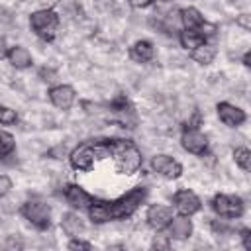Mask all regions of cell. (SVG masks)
Listing matches in <instances>:
<instances>
[{
  "label": "cell",
  "instance_id": "cell-1",
  "mask_svg": "<svg viewBox=\"0 0 251 251\" xmlns=\"http://www.w3.org/2000/svg\"><path fill=\"white\" fill-rule=\"evenodd\" d=\"M94 159H110L122 175H133L141 169L143 157L131 139H90Z\"/></svg>",
  "mask_w": 251,
  "mask_h": 251
},
{
  "label": "cell",
  "instance_id": "cell-2",
  "mask_svg": "<svg viewBox=\"0 0 251 251\" xmlns=\"http://www.w3.org/2000/svg\"><path fill=\"white\" fill-rule=\"evenodd\" d=\"M147 198V188L145 186H135L129 192L122 194L120 198L110 202V216L112 220H126L135 214V210L145 202Z\"/></svg>",
  "mask_w": 251,
  "mask_h": 251
},
{
  "label": "cell",
  "instance_id": "cell-3",
  "mask_svg": "<svg viewBox=\"0 0 251 251\" xmlns=\"http://www.w3.org/2000/svg\"><path fill=\"white\" fill-rule=\"evenodd\" d=\"M29 25L33 33L43 41H53L59 27V14L53 8H41L35 10L29 16Z\"/></svg>",
  "mask_w": 251,
  "mask_h": 251
},
{
  "label": "cell",
  "instance_id": "cell-4",
  "mask_svg": "<svg viewBox=\"0 0 251 251\" xmlns=\"http://www.w3.org/2000/svg\"><path fill=\"white\" fill-rule=\"evenodd\" d=\"M22 216L39 231L51 226V208L41 200H27L22 206Z\"/></svg>",
  "mask_w": 251,
  "mask_h": 251
},
{
  "label": "cell",
  "instance_id": "cell-5",
  "mask_svg": "<svg viewBox=\"0 0 251 251\" xmlns=\"http://www.w3.org/2000/svg\"><path fill=\"white\" fill-rule=\"evenodd\" d=\"M212 210L222 218H239L243 214V200L237 194L218 192L212 198Z\"/></svg>",
  "mask_w": 251,
  "mask_h": 251
},
{
  "label": "cell",
  "instance_id": "cell-6",
  "mask_svg": "<svg viewBox=\"0 0 251 251\" xmlns=\"http://www.w3.org/2000/svg\"><path fill=\"white\" fill-rule=\"evenodd\" d=\"M180 145L192 155H206L208 153V137L200 131V127H182Z\"/></svg>",
  "mask_w": 251,
  "mask_h": 251
},
{
  "label": "cell",
  "instance_id": "cell-7",
  "mask_svg": "<svg viewBox=\"0 0 251 251\" xmlns=\"http://www.w3.org/2000/svg\"><path fill=\"white\" fill-rule=\"evenodd\" d=\"M173 206H175V210H176L178 214L190 218L192 214L200 212L202 200L198 198L196 192H192V190H188V188H182V190L175 192V196H173Z\"/></svg>",
  "mask_w": 251,
  "mask_h": 251
},
{
  "label": "cell",
  "instance_id": "cell-8",
  "mask_svg": "<svg viewBox=\"0 0 251 251\" xmlns=\"http://www.w3.org/2000/svg\"><path fill=\"white\" fill-rule=\"evenodd\" d=\"M151 169H153V173H157V175H161L169 180H175L182 175V165L176 159H173L171 155H165V153L155 155L151 159Z\"/></svg>",
  "mask_w": 251,
  "mask_h": 251
},
{
  "label": "cell",
  "instance_id": "cell-9",
  "mask_svg": "<svg viewBox=\"0 0 251 251\" xmlns=\"http://www.w3.org/2000/svg\"><path fill=\"white\" fill-rule=\"evenodd\" d=\"M69 163L75 171H92V167L96 165V159H94V151H92L90 141L76 145L69 155Z\"/></svg>",
  "mask_w": 251,
  "mask_h": 251
},
{
  "label": "cell",
  "instance_id": "cell-10",
  "mask_svg": "<svg viewBox=\"0 0 251 251\" xmlns=\"http://www.w3.org/2000/svg\"><path fill=\"white\" fill-rule=\"evenodd\" d=\"M216 112H218L220 122L226 124L227 127H237V126H241L247 120V114L239 106H233L229 102H218Z\"/></svg>",
  "mask_w": 251,
  "mask_h": 251
},
{
  "label": "cell",
  "instance_id": "cell-11",
  "mask_svg": "<svg viewBox=\"0 0 251 251\" xmlns=\"http://www.w3.org/2000/svg\"><path fill=\"white\" fill-rule=\"evenodd\" d=\"M171 218H173V210H171L169 206H165V204H151V206L147 208V214H145L147 224H149L153 229H157V231L165 229V227L169 226Z\"/></svg>",
  "mask_w": 251,
  "mask_h": 251
},
{
  "label": "cell",
  "instance_id": "cell-12",
  "mask_svg": "<svg viewBox=\"0 0 251 251\" xmlns=\"http://www.w3.org/2000/svg\"><path fill=\"white\" fill-rule=\"evenodd\" d=\"M75 98H76L75 88L69 84H57V86L49 88V100L59 110H69L75 104Z\"/></svg>",
  "mask_w": 251,
  "mask_h": 251
},
{
  "label": "cell",
  "instance_id": "cell-13",
  "mask_svg": "<svg viewBox=\"0 0 251 251\" xmlns=\"http://www.w3.org/2000/svg\"><path fill=\"white\" fill-rule=\"evenodd\" d=\"M65 200H67L73 208L86 210V208L92 204L94 196H92L90 192H86L80 184H67V186H65Z\"/></svg>",
  "mask_w": 251,
  "mask_h": 251
},
{
  "label": "cell",
  "instance_id": "cell-14",
  "mask_svg": "<svg viewBox=\"0 0 251 251\" xmlns=\"http://www.w3.org/2000/svg\"><path fill=\"white\" fill-rule=\"evenodd\" d=\"M167 229H169V235L175 239H188L192 235V222L188 220V216L178 214L171 218Z\"/></svg>",
  "mask_w": 251,
  "mask_h": 251
},
{
  "label": "cell",
  "instance_id": "cell-15",
  "mask_svg": "<svg viewBox=\"0 0 251 251\" xmlns=\"http://www.w3.org/2000/svg\"><path fill=\"white\" fill-rule=\"evenodd\" d=\"M129 57L135 63H149L155 57V47L149 39H139L129 47Z\"/></svg>",
  "mask_w": 251,
  "mask_h": 251
},
{
  "label": "cell",
  "instance_id": "cell-16",
  "mask_svg": "<svg viewBox=\"0 0 251 251\" xmlns=\"http://www.w3.org/2000/svg\"><path fill=\"white\" fill-rule=\"evenodd\" d=\"M6 57H8V61H10V65H12L14 69H27V67L33 63L31 53H29L25 47H22V45L10 47Z\"/></svg>",
  "mask_w": 251,
  "mask_h": 251
},
{
  "label": "cell",
  "instance_id": "cell-17",
  "mask_svg": "<svg viewBox=\"0 0 251 251\" xmlns=\"http://www.w3.org/2000/svg\"><path fill=\"white\" fill-rule=\"evenodd\" d=\"M86 212H88V218L94 222V224H106V222H110L112 220V216H110V202H106V200H92V204L86 208Z\"/></svg>",
  "mask_w": 251,
  "mask_h": 251
},
{
  "label": "cell",
  "instance_id": "cell-18",
  "mask_svg": "<svg viewBox=\"0 0 251 251\" xmlns=\"http://www.w3.org/2000/svg\"><path fill=\"white\" fill-rule=\"evenodd\" d=\"M190 57H192V61H196L198 65H210V63L214 61V57H216V47H214L212 43L204 41V43H200L198 47L190 49Z\"/></svg>",
  "mask_w": 251,
  "mask_h": 251
},
{
  "label": "cell",
  "instance_id": "cell-19",
  "mask_svg": "<svg viewBox=\"0 0 251 251\" xmlns=\"http://www.w3.org/2000/svg\"><path fill=\"white\" fill-rule=\"evenodd\" d=\"M178 14H180V22H182V27L184 29H198L204 24V16L196 8H192V6L180 8Z\"/></svg>",
  "mask_w": 251,
  "mask_h": 251
},
{
  "label": "cell",
  "instance_id": "cell-20",
  "mask_svg": "<svg viewBox=\"0 0 251 251\" xmlns=\"http://www.w3.org/2000/svg\"><path fill=\"white\" fill-rule=\"evenodd\" d=\"M61 227H63V231H65L67 235H71V237H76V235L84 229L80 218H78L76 214H73V212L63 214V218H61Z\"/></svg>",
  "mask_w": 251,
  "mask_h": 251
},
{
  "label": "cell",
  "instance_id": "cell-21",
  "mask_svg": "<svg viewBox=\"0 0 251 251\" xmlns=\"http://www.w3.org/2000/svg\"><path fill=\"white\" fill-rule=\"evenodd\" d=\"M178 41H180V45H182L184 49H194V47H198L200 43H204L206 37H204L198 29H182V31L178 33Z\"/></svg>",
  "mask_w": 251,
  "mask_h": 251
},
{
  "label": "cell",
  "instance_id": "cell-22",
  "mask_svg": "<svg viewBox=\"0 0 251 251\" xmlns=\"http://www.w3.org/2000/svg\"><path fill=\"white\" fill-rule=\"evenodd\" d=\"M233 159H235V165L239 169H243L245 173L251 169V151L247 147H235L233 149Z\"/></svg>",
  "mask_w": 251,
  "mask_h": 251
},
{
  "label": "cell",
  "instance_id": "cell-23",
  "mask_svg": "<svg viewBox=\"0 0 251 251\" xmlns=\"http://www.w3.org/2000/svg\"><path fill=\"white\" fill-rule=\"evenodd\" d=\"M14 149H16L14 135L8 133V131H2V129H0V157H8V155H12Z\"/></svg>",
  "mask_w": 251,
  "mask_h": 251
},
{
  "label": "cell",
  "instance_id": "cell-24",
  "mask_svg": "<svg viewBox=\"0 0 251 251\" xmlns=\"http://www.w3.org/2000/svg\"><path fill=\"white\" fill-rule=\"evenodd\" d=\"M16 122H18L16 110H12L10 106L0 104V124H2V126H14Z\"/></svg>",
  "mask_w": 251,
  "mask_h": 251
},
{
  "label": "cell",
  "instance_id": "cell-25",
  "mask_svg": "<svg viewBox=\"0 0 251 251\" xmlns=\"http://www.w3.org/2000/svg\"><path fill=\"white\" fill-rule=\"evenodd\" d=\"M67 247L71 249V251H90L92 249V243L90 241H84V239H78V235L76 237H73L69 243H67Z\"/></svg>",
  "mask_w": 251,
  "mask_h": 251
},
{
  "label": "cell",
  "instance_id": "cell-26",
  "mask_svg": "<svg viewBox=\"0 0 251 251\" xmlns=\"http://www.w3.org/2000/svg\"><path fill=\"white\" fill-rule=\"evenodd\" d=\"M12 188H14V182H12V178H10L8 175H0V198L8 196Z\"/></svg>",
  "mask_w": 251,
  "mask_h": 251
},
{
  "label": "cell",
  "instance_id": "cell-27",
  "mask_svg": "<svg viewBox=\"0 0 251 251\" xmlns=\"http://www.w3.org/2000/svg\"><path fill=\"white\" fill-rule=\"evenodd\" d=\"M110 106H112V110H116V112H126V108H127L129 104H127V98H126L124 94H120V96H116V98L112 100Z\"/></svg>",
  "mask_w": 251,
  "mask_h": 251
},
{
  "label": "cell",
  "instance_id": "cell-28",
  "mask_svg": "<svg viewBox=\"0 0 251 251\" xmlns=\"http://www.w3.org/2000/svg\"><path fill=\"white\" fill-rule=\"evenodd\" d=\"M235 22H237V25H241L243 29H251V16H249V14H239Z\"/></svg>",
  "mask_w": 251,
  "mask_h": 251
},
{
  "label": "cell",
  "instance_id": "cell-29",
  "mask_svg": "<svg viewBox=\"0 0 251 251\" xmlns=\"http://www.w3.org/2000/svg\"><path fill=\"white\" fill-rule=\"evenodd\" d=\"M241 241H243V247L247 251H251V229L249 227H243L241 229Z\"/></svg>",
  "mask_w": 251,
  "mask_h": 251
},
{
  "label": "cell",
  "instance_id": "cell-30",
  "mask_svg": "<svg viewBox=\"0 0 251 251\" xmlns=\"http://www.w3.org/2000/svg\"><path fill=\"white\" fill-rule=\"evenodd\" d=\"M200 124H202V116L200 112H194V116L184 124V127H200Z\"/></svg>",
  "mask_w": 251,
  "mask_h": 251
},
{
  "label": "cell",
  "instance_id": "cell-31",
  "mask_svg": "<svg viewBox=\"0 0 251 251\" xmlns=\"http://www.w3.org/2000/svg\"><path fill=\"white\" fill-rule=\"evenodd\" d=\"M133 8H147V6H151L153 4V0H127Z\"/></svg>",
  "mask_w": 251,
  "mask_h": 251
},
{
  "label": "cell",
  "instance_id": "cell-32",
  "mask_svg": "<svg viewBox=\"0 0 251 251\" xmlns=\"http://www.w3.org/2000/svg\"><path fill=\"white\" fill-rule=\"evenodd\" d=\"M153 247H157V249H167V247H169V241L159 237V239H155V241H153Z\"/></svg>",
  "mask_w": 251,
  "mask_h": 251
},
{
  "label": "cell",
  "instance_id": "cell-33",
  "mask_svg": "<svg viewBox=\"0 0 251 251\" xmlns=\"http://www.w3.org/2000/svg\"><path fill=\"white\" fill-rule=\"evenodd\" d=\"M8 55V45H6V39L0 37V59H4Z\"/></svg>",
  "mask_w": 251,
  "mask_h": 251
},
{
  "label": "cell",
  "instance_id": "cell-34",
  "mask_svg": "<svg viewBox=\"0 0 251 251\" xmlns=\"http://www.w3.org/2000/svg\"><path fill=\"white\" fill-rule=\"evenodd\" d=\"M243 65H245V67H251V51H247V53L243 55Z\"/></svg>",
  "mask_w": 251,
  "mask_h": 251
}]
</instances>
